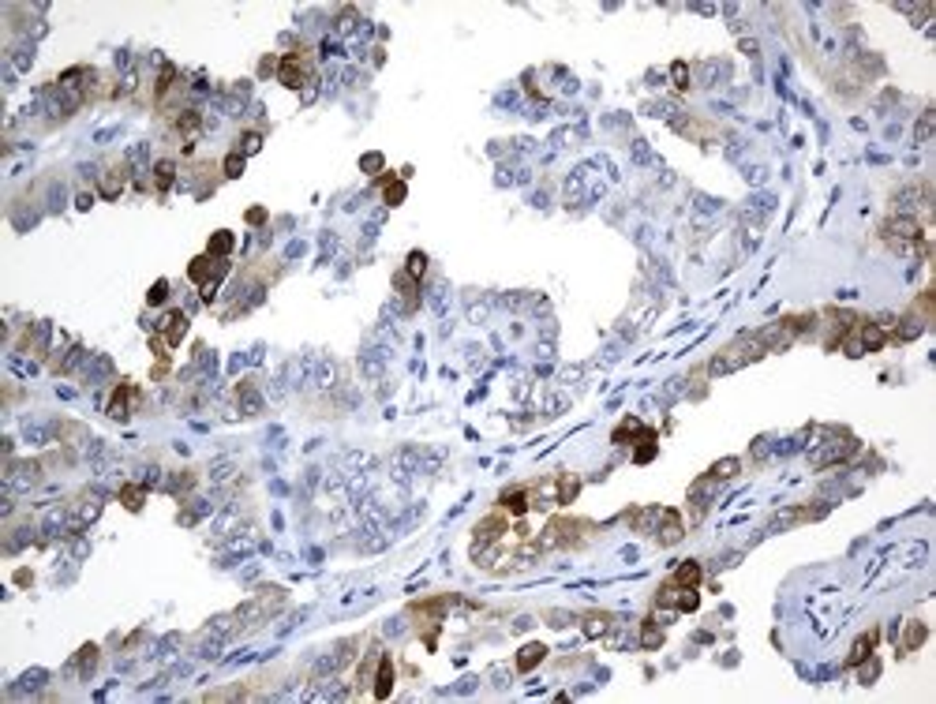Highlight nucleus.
I'll list each match as a JSON object with an SVG mask.
<instances>
[{
    "mask_svg": "<svg viewBox=\"0 0 936 704\" xmlns=\"http://www.w3.org/2000/svg\"><path fill=\"white\" fill-rule=\"evenodd\" d=\"M880 236L884 244L892 247L895 255H925V233H921V221L910 218V214H895L880 225Z\"/></svg>",
    "mask_w": 936,
    "mask_h": 704,
    "instance_id": "1",
    "label": "nucleus"
},
{
    "mask_svg": "<svg viewBox=\"0 0 936 704\" xmlns=\"http://www.w3.org/2000/svg\"><path fill=\"white\" fill-rule=\"evenodd\" d=\"M761 356H764V345L757 341V333H745V337L730 341V345L723 349L716 360H712L708 371L712 375H730V371H738V367L753 364V360H761Z\"/></svg>",
    "mask_w": 936,
    "mask_h": 704,
    "instance_id": "2",
    "label": "nucleus"
},
{
    "mask_svg": "<svg viewBox=\"0 0 936 704\" xmlns=\"http://www.w3.org/2000/svg\"><path fill=\"white\" fill-rule=\"evenodd\" d=\"M277 82H285L289 90H300L308 82V57L303 53H289L277 60Z\"/></svg>",
    "mask_w": 936,
    "mask_h": 704,
    "instance_id": "3",
    "label": "nucleus"
},
{
    "mask_svg": "<svg viewBox=\"0 0 936 704\" xmlns=\"http://www.w3.org/2000/svg\"><path fill=\"white\" fill-rule=\"evenodd\" d=\"M221 274H225V263L214 258V255H199V258H191V266H188V277L195 285H202V289H206V285H214Z\"/></svg>",
    "mask_w": 936,
    "mask_h": 704,
    "instance_id": "4",
    "label": "nucleus"
},
{
    "mask_svg": "<svg viewBox=\"0 0 936 704\" xmlns=\"http://www.w3.org/2000/svg\"><path fill=\"white\" fill-rule=\"evenodd\" d=\"M682 536H685L682 513H678V509H663V513H660V525H655V540H660L663 547H674Z\"/></svg>",
    "mask_w": 936,
    "mask_h": 704,
    "instance_id": "5",
    "label": "nucleus"
},
{
    "mask_svg": "<svg viewBox=\"0 0 936 704\" xmlns=\"http://www.w3.org/2000/svg\"><path fill=\"white\" fill-rule=\"evenodd\" d=\"M135 401H139V390H135V386H127V382H120L116 394H113V401H109V416H113V420H127L132 409H135Z\"/></svg>",
    "mask_w": 936,
    "mask_h": 704,
    "instance_id": "6",
    "label": "nucleus"
},
{
    "mask_svg": "<svg viewBox=\"0 0 936 704\" xmlns=\"http://www.w3.org/2000/svg\"><path fill=\"white\" fill-rule=\"evenodd\" d=\"M378 701H386L394 693V660L390 655H378V671H375V685H371Z\"/></svg>",
    "mask_w": 936,
    "mask_h": 704,
    "instance_id": "7",
    "label": "nucleus"
},
{
    "mask_svg": "<svg viewBox=\"0 0 936 704\" xmlns=\"http://www.w3.org/2000/svg\"><path fill=\"white\" fill-rule=\"evenodd\" d=\"M157 326H161V333H165V345H180L184 333H188V315H184V311H169L161 322H157Z\"/></svg>",
    "mask_w": 936,
    "mask_h": 704,
    "instance_id": "8",
    "label": "nucleus"
},
{
    "mask_svg": "<svg viewBox=\"0 0 936 704\" xmlns=\"http://www.w3.org/2000/svg\"><path fill=\"white\" fill-rule=\"evenodd\" d=\"M858 450V442L854 439H842V442H831V446H824L820 453H813V465L824 468V465H831V461H842V457H850V453Z\"/></svg>",
    "mask_w": 936,
    "mask_h": 704,
    "instance_id": "9",
    "label": "nucleus"
},
{
    "mask_svg": "<svg viewBox=\"0 0 936 704\" xmlns=\"http://www.w3.org/2000/svg\"><path fill=\"white\" fill-rule=\"evenodd\" d=\"M858 341H861V352H880L888 345V330L876 326V322H861L858 326Z\"/></svg>",
    "mask_w": 936,
    "mask_h": 704,
    "instance_id": "10",
    "label": "nucleus"
},
{
    "mask_svg": "<svg viewBox=\"0 0 936 704\" xmlns=\"http://www.w3.org/2000/svg\"><path fill=\"white\" fill-rule=\"evenodd\" d=\"M502 532H506V513H491L476 525V543H498Z\"/></svg>",
    "mask_w": 936,
    "mask_h": 704,
    "instance_id": "11",
    "label": "nucleus"
},
{
    "mask_svg": "<svg viewBox=\"0 0 936 704\" xmlns=\"http://www.w3.org/2000/svg\"><path fill=\"white\" fill-rule=\"evenodd\" d=\"M547 660V644H540V641H528L521 652H517V671L521 674H528V671H536V667H540Z\"/></svg>",
    "mask_w": 936,
    "mask_h": 704,
    "instance_id": "12",
    "label": "nucleus"
},
{
    "mask_svg": "<svg viewBox=\"0 0 936 704\" xmlns=\"http://www.w3.org/2000/svg\"><path fill=\"white\" fill-rule=\"evenodd\" d=\"M925 637H929V626L925 622H906V629H903V637H899V652H917V648L925 644Z\"/></svg>",
    "mask_w": 936,
    "mask_h": 704,
    "instance_id": "13",
    "label": "nucleus"
},
{
    "mask_svg": "<svg viewBox=\"0 0 936 704\" xmlns=\"http://www.w3.org/2000/svg\"><path fill=\"white\" fill-rule=\"evenodd\" d=\"M876 641H880V629L861 633L858 641H854V648H850V655H847V667H858L861 660H869V655H873V648H876Z\"/></svg>",
    "mask_w": 936,
    "mask_h": 704,
    "instance_id": "14",
    "label": "nucleus"
},
{
    "mask_svg": "<svg viewBox=\"0 0 936 704\" xmlns=\"http://www.w3.org/2000/svg\"><path fill=\"white\" fill-rule=\"evenodd\" d=\"M577 491H581V479L573 476V472H562V476L554 479V506H569L573 498H577Z\"/></svg>",
    "mask_w": 936,
    "mask_h": 704,
    "instance_id": "15",
    "label": "nucleus"
},
{
    "mask_svg": "<svg viewBox=\"0 0 936 704\" xmlns=\"http://www.w3.org/2000/svg\"><path fill=\"white\" fill-rule=\"evenodd\" d=\"M498 502H502V509L506 513H513V517H524L528 509V487H509V491H502V498H498Z\"/></svg>",
    "mask_w": 936,
    "mask_h": 704,
    "instance_id": "16",
    "label": "nucleus"
},
{
    "mask_svg": "<svg viewBox=\"0 0 936 704\" xmlns=\"http://www.w3.org/2000/svg\"><path fill=\"white\" fill-rule=\"evenodd\" d=\"M176 127H180V135H184V146H195V135L202 132V116L195 113V109H184L180 120H176Z\"/></svg>",
    "mask_w": 936,
    "mask_h": 704,
    "instance_id": "17",
    "label": "nucleus"
},
{
    "mask_svg": "<svg viewBox=\"0 0 936 704\" xmlns=\"http://www.w3.org/2000/svg\"><path fill=\"white\" fill-rule=\"evenodd\" d=\"M700 577H704L700 562H682V566L674 570V585H682V588H697Z\"/></svg>",
    "mask_w": 936,
    "mask_h": 704,
    "instance_id": "18",
    "label": "nucleus"
},
{
    "mask_svg": "<svg viewBox=\"0 0 936 704\" xmlns=\"http://www.w3.org/2000/svg\"><path fill=\"white\" fill-rule=\"evenodd\" d=\"M150 173H154V188H157V191H169V188H173V180H176V165L169 161V157H161V161H157Z\"/></svg>",
    "mask_w": 936,
    "mask_h": 704,
    "instance_id": "19",
    "label": "nucleus"
},
{
    "mask_svg": "<svg viewBox=\"0 0 936 704\" xmlns=\"http://www.w3.org/2000/svg\"><path fill=\"white\" fill-rule=\"evenodd\" d=\"M660 513H663L660 506H648V509H633V513H629V521H633L637 528H641V532H655V525H660Z\"/></svg>",
    "mask_w": 936,
    "mask_h": 704,
    "instance_id": "20",
    "label": "nucleus"
},
{
    "mask_svg": "<svg viewBox=\"0 0 936 704\" xmlns=\"http://www.w3.org/2000/svg\"><path fill=\"white\" fill-rule=\"evenodd\" d=\"M660 644H663V626L655 622V618H644L641 622V648L652 652V648H660Z\"/></svg>",
    "mask_w": 936,
    "mask_h": 704,
    "instance_id": "21",
    "label": "nucleus"
},
{
    "mask_svg": "<svg viewBox=\"0 0 936 704\" xmlns=\"http://www.w3.org/2000/svg\"><path fill=\"white\" fill-rule=\"evenodd\" d=\"M120 502H124V509H132V513H139L146 502V487H139V484H127V487H120Z\"/></svg>",
    "mask_w": 936,
    "mask_h": 704,
    "instance_id": "22",
    "label": "nucleus"
},
{
    "mask_svg": "<svg viewBox=\"0 0 936 704\" xmlns=\"http://www.w3.org/2000/svg\"><path fill=\"white\" fill-rule=\"evenodd\" d=\"M585 637H603L607 629H610V615H603V610H592V615H585Z\"/></svg>",
    "mask_w": 936,
    "mask_h": 704,
    "instance_id": "23",
    "label": "nucleus"
},
{
    "mask_svg": "<svg viewBox=\"0 0 936 704\" xmlns=\"http://www.w3.org/2000/svg\"><path fill=\"white\" fill-rule=\"evenodd\" d=\"M233 233H225V229H221V233H214L210 236V244H206V255H214V258H225L229 252H233Z\"/></svg>",
    "mask_w": 936,
    "mask_h": 704,
    "instance_id": "24",
    "label": "nucleus"
},
{
    "mask_svg": "<svg viewBox=\"0 0 936 704\" xmlns=\"http://www.w3.org/2000/svg\"><path fill=\"white\" fill-rule=\"evenodd\" d=\"M652 457H655V434L652 431H641V446L633 450V461H637V465H648Z\"/></svg>",
    "mask_w": 936,
    "mask_h": 704,
    "instance_id": "25",
    "label": "nucleus"
},
{
    "mask_svg": "<svg viewBox=\"0 0 936 704\" xmlns=\"http://www.w3.org/2000/svg\"><path fill=\"white\" fill-rule=\"evenodd\" d=\"M738 468H741L738 457H723V461H716V465L708 468V476H716V479H734Z\"/></svg>",
    "mask_w": 936,
    "mask_h": 704,
    "instance_id": "26",
    "label": "nucleus"
},
{
    "mask_svg": "<svg viewBox=\"0 0 936 704\" xmlns=\"http://www.w3.org/2000/svg\"><path fill=\"white\" fill-rule=\"evenodd\" d=\"M876 674H880V660H876V655H869V660L858 663V682H861V685H873Z\"/></svg>",
    "mask_w": 936,
    "mask_h": 704,
    "instance_id": "27",
    "label": "nucleus"
},
{
    "mask_svg": "<svg viewBox=\"0 0 936 704\" xmlns=\"http://www.w3.org/2000/svg\"><path fill=\"white\" fill-rule=\"evenodd\" d=\"M397 289H401V300H405V308H416V277L409 274H397Z\"/></svg>",
    "mask_w": 936,
    "mask_h": 704,
    "instance_id": "28",
    "label": "nucleus"
},
{
    "mask_svg": "<svg viewBox=\"0 0 936 704\" xmlns=\"http://www.w3.org/2000/svg\"><path fill=\"white\" fill-rule=\"evenodd\" d=\"M94 663H98V644H82L79 648V674H82V678L94 671Z\"/></svg>",
    "mask_w": 936,
    "mask_h": 704,
    "instance_id": "29",
    "label": "nucleus"
},
{
    "mask_svg": "<svg viewBox=\"0 0 936 704\" xmlns=\"http://www.w3.org/2000/svg\"><path fill=\"white\" fill-rule=\"evenodd\" d=\"M382 184H386V191H382V195H386V202H390V206H401V202H405V184H401V180H394V176H386Z\"/></svg>",
    "mask_w": 936,
    "mask_h": 704,
    "instance_id": "30",
    "label": "nucleus"
},
{
    "mask_svg": "<svg viewBox=\"0 0 936 704\" xmlns=\"http://www.w3.org/2000/svg\"><path fill=\"white\" fill-rule=\"evenodd\" d=\"M405 274L420 281V277L427 274V255H423V252H409V266H405Z\"/></svg>",
    "mask_w": 936,
    "mask_h": 704,
    "instance_id": "31",
    "label": "nucleus"
},
{
    "mask_svg": "<svg viewBox=\"0 0 936 704\" xmlns=\"http://www.w3.org/2000/svg\"><path fill=\"white\" fill-rule=\"evenodd\" d=\"M700 604V596H697V588H678V599H674V610H697Z\"/></svg>",
    "mask_w": 936,
    "mask_h": 704,
    "instance_id": "32",
    "label": "nucleus"
},
{
    "mask_svg": "<svg viewBox=\"0 0 936 704\" xmlns=\"http://www.w3.org/2000/svg\"><path fill=\"white\" fill-rule=\"evenodd\" d=\"M120 188H124V173H105V180H101V195L113 199V195H120Z\"/></svg>",
    "mask_w": 936,
    "mask_h": 704,
    "instance_id": "33",
    "label": "nucleus"
},
{
    "mask_svg": "<svg viewBox=\"0 0 936 704\" xmlns=\"http://www.w3.org/2000/svg\"><path fill=\"white\" fill-rule=\"evenodd\" d=\"M236 143H240V146H236L240 154H258V146H263V135H258V132H244V135L236 139Z\"/></svg>",
    "mask_w": 936,
    "mask_h": 704,
    "instance_id": "34",
    "label": "nucleus"
},
{
    "mask_svg": "<svg viewBox=\"0 0 936 704\" xmlns=\"http://www.w3.org/2000/svg\"><path fill=\"white\" fill-rule=\"evenodd\" d=\"M240 401H244L247 416H255V412H258V394H255V382H244V386H240Z\"/></svg>",
    "mask_w": 936,
    "mask_h": 704,
    "instance_id": "35",
    "label": "nucleus"
},
{
    "mask_svg": "<svg viewBox=\"0 0 936 704\" xmlns=\"http://www.w3.org/2000/svg\"><path fill=\"white\" fill-rule=\"evenodd\" d=\"M671 76H674V87L685 90V87H689V64H685V60H674V64H671Z\"/></svg>",
    "mask_w": 936,
    "mask_h": 704,
    "instance_id": "36",
    "label": "nucleus"
},
{
    "mask_svg": "<svg viewBox=\"0 0 936 704\" xmlns=\"http://www.w3.org/2000/svg\"><path fill=\"white\" fill-rule=\"evenodd\" d=\"M637 431H641V420H633V416H629V420H626L615 434H610V439H615L618 446H626V439H629V434H637Z\"/></svg>",
    "mask_w": 936,
    "mask_h": 704,
    "instance_id": "37",
    "label": "nucleus"
},
{
    "mask_svg": "<svg viewBox=\"0 0 936 704\" xmlns=\"http://www.w3.org/2000/svg\"><path fill=\"white\" fill-rule=\"evenodd\" d=\"M221 169H225V176H240V173H244V154L233 150V154L225 157V165H221Z\"/></svg>",
    "mask_w": 936,
    "mask_h": 704,
    "instance_id": "38",
    "label": "nucleus"
},
{
    "mask_svg": "<svg viewBox=\"0 0 936 704\" xmlns=\"http://www.w3.org/2000/svg\"><path fill=\"white\" fill-rule=\"evenodd\" d=\"M933 124H936V113L929 109V113L921 116V124H917V132H914V139H917V143H925V139L933 135Z\"/></svg>",
    "mask_w": 936,
    "mask_h": 704,
    "instance_id": "39",
    "label": "nucleus"
},
{
    "mask_svg": "<svg viewBox=\"0 0 936 704\" xmlns=\"http://www.w3.org/2000/svg\"><path fill=\"white\" fill-rule=\"evenodd\" d=\"M165 296H169V281H165V277H161V281H154V285H150V292H146V300H150V303H165Z\"/></svg>",
    "mask_w": 936,
    "mask_h": 704,
    "instance_id": "40",
    "label": "nucleus"
},
{
    "mask_svg": "<svg viewBox=\"0 0 936 704\" xmlns=\"http://www.w3.org/2000/svg\"><path fill=\"white\" fill-rule=\"evenodd\" d=\"M360 165H364V169H371V173L382 169V154H364V161H360Z\"/></svg>",
    "mask_w": 936,
    "mask_h": 704,
    "instance_id": "41",
    "label": "nucleus"
},
{
    "mask_svg": "<svg viewBox=\"0 0 936 704\" xmlns=\"http://www.w3.org/2000/svg\"><path fill=\"white\" fill-rule=\"evenodd\" d=\"M76 206H79V210H90V206H94V195H79Z\"/></svg>",
    "mask_w": 936,
    "mask_h": 704,
    "instance_id": "42",
    "label": "nucleus"
},
{
    "mask_svg": "<svg viewBox=\"0 0 936 704\" xmlns=\"http://www.w3.org/2000/svg\"><path fill=\"white\" fill-rule=\"evenodd\" d=\"M247 221H251V225H258V221H266V210H251V214H247Z\"/></svg>",
    "mask_w": 936,
    "mask_h": 704,
    "instance_id": "43",
    "label": "nucleus"
}]
</instances>
